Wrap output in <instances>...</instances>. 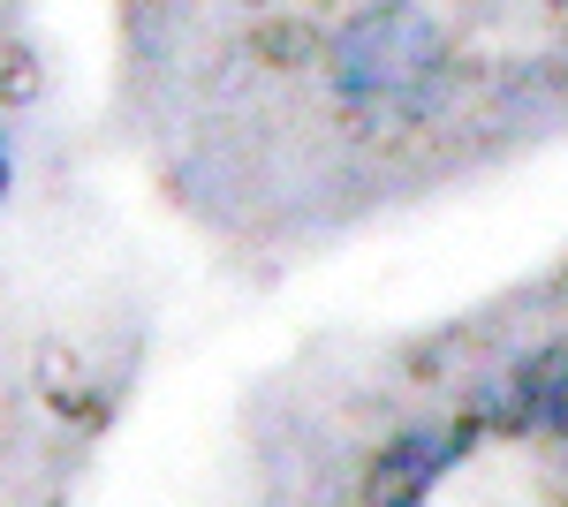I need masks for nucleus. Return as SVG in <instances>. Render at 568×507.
<instances>
[{"label": "nucleus", "instance_id": "4", "mask_svg": "<svg viewBox=\"0 0 568 507\" xmlns=\"http://www.w3.org/2000/svg\"><path fill=\"white\" fill-rule=\"evenodd\" d=\"M8 182H16V168H8V144H0V197H8Z\"/></svg>", "mask_w": 568, "mask_h": 507}, {"label": "nucleus", "instance_id": "3", "mask_svg": "<svg viewBox=\"0 0 568 507\" xmlns=\"http://www.w3.org/2000/svg\"><path fill=\"white\" fill-rule=\"evenodd\" d=\"M470 439H478V417L447 424V432H402V439H387L372 477H364V500H417V493H433L447 477V463L470 455Z\"/></svg>", "mask_w": 568, "mask_h": 507}, {"label": "nucleus", "instance_id": "2", "mask_svg": "<svg viewBox=\"0 0 568 507\" xmlns=\"http://www.w3.org/2000/svg\"><path fill=\"white\" fill-rule=\"evenodd\" d=\"M470 417H478V432H508V439H568V341L500 372Z\"/></svg>", "mask_w": 568, "mask_h": 507}, {"label": "nucleus", "instance_id": "1", "mask_svg": "<svg viewBox=\"0 0 568 507\" xmlns=\"http://www.w3.org/2000/svg\"><path fill=\"white\" fill-rule=\"evenodd\" d=\"M334 91L372 122H425L447 99V39L417 8H364L334 39Z\"/></svg>", "mask_w": 568, "mask_h": 507}]
</instances>
